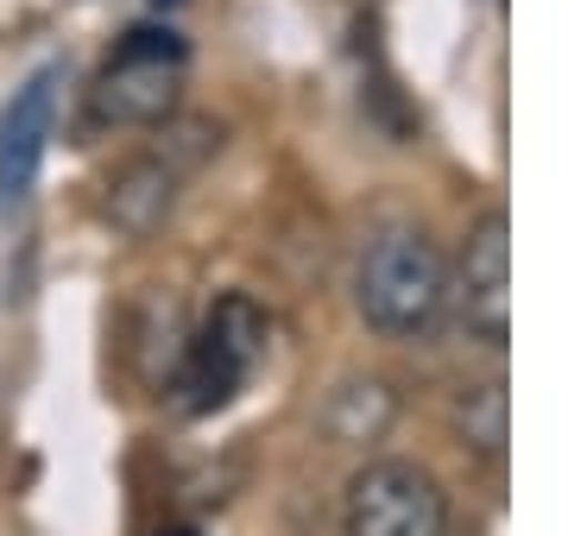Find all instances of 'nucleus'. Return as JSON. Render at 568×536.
Wrapping results in <instances>:
<instances>
[{"label":"nucleus","mask_w":568,"mask_h":536,"mask_svg":"<svg viewBox=\"0 0 568 536\" xmlns=\"http://www.w3.org/2000/svg\"><path fill=\"white\" fill-rule=\"evenodd\" d=\"M366 329L386 341H424L448 310V259L424 227H386L373 234V247L354 278Z\"/></svg>","instance_id":"nucleus-1"},{"label":"nucleus","mask_w":568,"mask_h":536,"mask_svg":"<svg viewBox=\"0 0 568 536\" xmlns=\"http://www.w3.org/2000/svg\"><path fill=\"white\" fill-rule=\"evenodd\" d=\"M265 341H272V316L246 297V290H227L222 303L203 316V329L183 341L178 367H171V392H178L183 416H209L227 411L241 385L253 379V367L265 360Z\"/></svg>","instance_id":"nucleus-2"},{"label":"nucleus","mask_w":568,"mask_h":536,"mask_svg":"<svg viewBox=\"0 0 568 536\" xmlns=\"http://www.w3.org/2000/svg\"><path fill=\"white\" fill-rule=\"evenodd\" d=\"M190 83V44L171 25H133L95 70L89 102L108 126H164Z\"/></svg>","instance_id":"nucleus-3"},{"label":"nucleus","mask_w":568,"mask_h":536,"mask_svg":"<svg viewBox=\"0 0 568 536\" xmlns=\"http://www.w3.org/2000/svg\"><path fill=\"white\" fill-rule=\"evenodd\" d=\"M448 498L417 461H366L347 480V536H443Z\"/></svg>","instance_id":"nucleus-4"},{"label":"nucleus","mask_w":568,"mask_h":536,"mask_svg":"<svg viewBox=\"0 0 568 536\" xmlns=\"http://www.w3.org/2000/svg\"><path fill=\"white\" fill-rule=\"evenodd\" d=\"M448 297L462 303V322L474 341H487L493 353L511 341V221L506 208H487L467 227L462 266L448 271Z\"/></svg>","instance_id":"nucleus-5"},{"label":"nucleus","mask_w":568,"mask_h":536,"mask_svg":"<svg viewBox=\"0 0 568 536\" xmlns=\"http://www.w3.org/2000/svg\"><path fill=\"white\" fill-rule=\"evenodd\" d=\"M58 89H63V63H44L20 83V95L0 114V203H26V189L39 184L44 145L58 126Z\"/></svg>","instance_id":"nucleus-6"},{"label":"nucleus","mask_w":568,"mask_h":536,"mask_svg":"<svg viewBox=\"0 0 568 536\" xmlns=\"http://www.w3.org/2000/svg\"><path fill=\"white\" fill-rule=\"evenodd\" d=\"M171 208H178V165L159 158V152L126 158V165L102 184V215H108L114 234H126V240H152V234L171 221Z\"/></svg>","instance_id":"nucleus-7"},{"label":"nucleus","mask_w":568,"mask_h":536,"mask_svg":"<svg viewBox=\"0 0 568 536\" xmlns=\"http://www.w3.org/2000/svg\"><path fill=\"white\" fill-rule=\"evenodd\" d=\"M398 423V398L386 379H342L323 404V435L335 449H373Z\"/></svg>","instance_id":"nucleus-8"},{"label":"nucleus","mask_w":568,"mask_h":536,"mask_svg":"<svg viewBox=\"0 0 568 536\" xmlns=\"http://www.w3.org/2000/svg\"><path fill=\"white\" fill-rule=\"evenodd\" d=\"M455 435L480 461H499L506 454V379H480V385H462L455 392Z\"/></svg>","instance_id":"nucleus-9"},{"label":"nucleus","mask_w":568,"mask_h":536,"mask_svg":"<svg viewBox=\"0 0 568 536\" xmlns=\"http://www.w3.org/2000/svg\"><path fill=\"white\" fill-rule=\"evenodd\" d=\"M159 536H196V530H159Z\"/></svg>","instance_id":"nucleus-10"},{"label":"nucleus","mask_w":568,"mask_h":536,"mask_svg":"<svg viewBox=\"0 0 568 536\" xmlns=\"http://www.w3.org/2000/svg\"><path fill=\"white\" fill-rule=\"evenodd\" d=\"M152 7H178V0H152Z\"/></svg>","instance_id":"nucleus-11"}]
</instances>
